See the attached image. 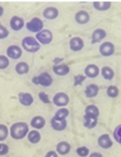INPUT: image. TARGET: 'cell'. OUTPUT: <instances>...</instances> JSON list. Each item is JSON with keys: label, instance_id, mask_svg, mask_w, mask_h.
Segmentation results:
<instances>
[{"label": "cell", "instance_id": "cell-1", "mask_svg": "<svg viewBox=\"0 0 121 157\" xmlns=\"http://www.w3.org/2000/svg\"><path fill=\"white\" fill-rule=\"evenodd\" d=\"M29 133V127L25 122H17L10 127V136L14 140H21Z\"/></svg>", "mask_w": 121, "mask_h": 157}, {"label": "cell", "instance_id": "cell-2", "mask_svg": "<svg viewBox=\"0 0 121 157\" xmlns=\"http://www.w3.org/2000/svg\"><path fill=\"white\" fill-rule=\"evenodd\" d=\"M21 46L25 51L30 53H35L41 48V44L32 36H26L21 40Z\"/></svg>", "mask_w": 121, "mask_h": 157}, {"label": "cell", "instance_id": "cell-3", "mask_svg": "<svg viewBox=\"0 0 121 157\" xmlns=\"http://www.w3.org/2000/svg\"><path fill=\"white\" fill-rule=\"evenodd\" d=\"M32 82L35 85H41L43 87H49L53 83V78L47 72H43L36 77H34Z\"/></svg>", "mask_w": 121, "mask_h": 157}, {"label": "cell", "instance_id": "cell-4", "mask_svg": "<svg viewBox=\"0 0 121 157\" xmlns=\"http://www.w3.org/2000/svg\"><path fill=\"white\" fill-rule=\"evenodd\" d=\"M26 29L31 32L33 33H38L43 30V27H44V23H43L42 20L41 18H38V17H35V18H32V20L28 21L25 25Z\"/></svg>", "mask_w": 121, "mask_h": 157}, {"label": "cell", "instance_id": "cell-5", "mask_svg": "<svg viewBox=\"0 0 121 157\" xmlns=\"http://www.w3.org/2000/svg\"><path fill=\"white\" fill-rule=\"evenodd\" d=\"M37 41L41 44H48L53 40V33L49 29H43L41 32L36 34L35 36Z\"/></svg>", "mask_w": 121, "mask_h": 157}, {"label": "cell", "instance_id": "cell-6", "mask_svg": "<svg viewBox=\"0 0 121 157\" xmlns=\"http://www.w3.org/2000/svg\"><path fill=\"white\" fill-rule=\"evenodd\" d=\"M70 101L68 95L64 92H58L53 97V103L57 107H64Z\"/></svg>", "mask_w": 121, "mask_h": 157}, {"label": "cell", "instance_id": "cell-7", "mask_svg": "<svg viewBox=\"0 0 121 157\" xmlns=\"http://www.w3.org/2000/svg\"><path fill=\"white\" fill-rule=\"evenodd\" d=\"M99 52L100 55L104 57L111 56L115 52L114 44L110 41H105L100 45Z\"/></svg>", "mask_w": 121, "mask_h": 157}, {"label": "cell", "instance_id": "cell-8", "mask_svg": "<svg viewBox=\"0 0 121 157\" xmlns=\"http://www.w3.org/2000/svg\"><path fill=\"white\" fill-rule=\"evenodd\" d=\"M6 55L9 58L13 60L19 59L22 55V50L19 46L13 44V45H10L8 47L7 50H6Z\"/></svg>", "mask_w": 121, "mask_h": 157}, {"label": "cell", "instance_id": "cell-9", "mask_svg": "<svg viewBox=\"0 0 121 157\" xmlns=\"http://www.w3.org/2000/svg\"><path fill=\"white\" fill-rule=\"evenodd\" d=\"M69 44H70V50L73 52H79V51L82 50L83 48L84 47V40L78 36L70 38Z\"/></svg>", "mask_w": 121, "mask_h": 157}, {"label": "cell", "instance_id": "cell-10", "mask_svg": "<svg viewBox=\"0 0 121 157\" xmlns=\"http://www.w3.org/2000/svg\"><path fill=\"white\" fill-rule=\"evenodd\" d=\"M9 25H10L11 29L13 31L18 32L20 31L25 25V21L22 18L17 15H14L11 18L10 21H9Z\"/></svg>", "mask_w": 121, "mask_h": 157}, {"label": "cell", "instance_id": "cell-11", "mask_svg": "<svg viewBox=\"0 0 121 157\" xmlns=\"http://www.w3.org/2000/svg\"><path fill=\"white\" fill-rule=\"evenodd\" d=\"M18 101L20 104L25 107H29L34 102V98L30 93L27 92H19L18 93Z\"/></svg>", "mask_w": 121, "mask_h": 157}, {"label": "cell", "instance_id": "cell-12", "mask_svg": "<svg viewBox=\"0 0 121 157\" xmlns=\"http://www.w3.org/2000/svg\"><path fill=\"white\" fill-rule=\"evenodd\" d=\"M51 127L56 131H62L67 127V121L53 117L51 121Z\"/></svg>", "mask_w": 121, "mask_h": 157}, {"label": "cell", "instance_id": "cell-13", "mask_svg": "<svg viewBox=\"0 0 121 157\" xmlns=\"http://www.w3.org/2000/svg\"><path fill=\"white\" fill-rule=\"evenodd\" d=\"M107 36V32L103 29H96L93 32L91 35V44H96L102 41Z\"/></svg>", "mask_w": 121, "mask_h": 157}, {"label": "cell", "instance_id": "cell-14", "mask_svg": "<svg viewBox=\"0 0 121 157\" xmlns=\"http://www.w3.org/2000/svg\"><path fill=\"white\" fill-rule=\"evenodd\" d=\"M98 145L103 149H107L110 148V147L113 146V141L110 139V136H109L107 133H105V134H102L101 136H99L97 140Z\"/></svg>", "mask_w": 121, "mask_h": 157}, {"label": "cell", "instance_id": "cell-15", "mask_svg": "<svg viewBox=\"0 0 121 157\" xmlns=\"http://www.w3.org/2000/svg\"><path fill=\"white\" fill-rule=\"evenodd\" d=\"M59 15V11L57 8L53 7V6H49V7L45 8L43 11V16L46 19L53 20L55 19Z\"/></svg>", "mask_w": 121, "mask_h": 157}, {"label": "cell", "instance_id": "cell-16", "mask_svg": "<svg viewBox=\"0 0 121 157\" xmlns=\"http://www.w3.org/2000/svg\"><path fill=\"white\" fill-rule=\"evenodd\" d=\"M75 21L80 25H84L90 21V15L85 10H80L75 14Z\"/></svg>", "mask_w": 121, "mask_h": 157}, {"label": "cell", "instance_id": "cell-17", "mask_svg": "<svg viewBox=\"0 0 121 157\" xmlns=\"http://www.w3.org/2000/svg\"><path fill=\"white\" fill-rule=\"evenodd\" d=\"M70 149H71V147L67 141H61L56 146L57 153L61 155V156L68 154L69 152L70 151Z\"/></svg>", "mask_w": 121, "mask_h": 157}, {"label": "cell", "instance_id": "cell-18", "mask_svg": "<svg viewBox=\"0 0 121 157\" xmlns=\"http://www.w3.org/2000/svg\"><path fill=\"white\" fill-rule=\"evenodd\" d=\"M100 72V69L97 65L93 64H88L84 69V74L86 77H88L90 78H94L98 76Z\"/></svg>", "mask_w": 121, "mask_h": 157}, {"label": "cell", "instance_id": "cell-19", "mask_svg": "<svg viewBox=\"0 0 121 157\" xmlns=\"http://www.w3.org/2000/svg\"><path fill=\"white\" fill-rule=\"evenodd\" d=\"M46 121L43 117L41 116H35L32 119L30 122L31 127H33L36 130H41L45 126Z\"/></svg>", "mask_w": 121, "mask_h": 157}, {"label": "cell", "instance_id": "cell-20", "mask_svg": "<svg viewBox=\"0 0 121 157\" xmlns=\"http://www.w3.org/2000/svg\"><path fill=\"white\" fill-rule=\"evenodd\" d=\"M53 72L58 76H65L70 72V67L66 64H58L53 66Z\"/></svg>", "mask_w": 121, "mask_h": 157}, {"label": "cell", "instance_id": "cell-21", "mask_svg": "<svg viewBox=\"0 0 121 157\" xmlns=\"http://www.w3.org/2000/svg\"><path fill=\"white\" fill-rule=\"evenodd\" d=\"M85 94L87 98H95L96 95L98 94L99 92V87L96 84H90L86 87L85 89Z\"/></svg>", "mask_w": 121, "mask_h": 157}, {"label": "cell", "instance_id": "cell-22", "mask_svg": "<svg viewBox=\"0 0 121 157\" xmlns=\"http://www.w3.org/2000/svg\"><path fill=\"white\" fill-rule=\"evenodd\" d=\"M27 136L28 141L32 144H38V143L41 141V133H40L37 130H31V131H29V133H28Z\"/></svg>", "mask_w": 121, "mask_h": 157}, {"label": "cell", "instance_id": "cell-23", "mask_svg": "<svg viewBox=\"0 0 121 157\" xmlns=\"http://www.w3.org/2000/svg\"><path fill=\"white\" fill-rule=\"evenodd\" d=\"M100 114V110L96 105L90 104L86 107L85 110H84V115L89 117H93L98 118Z\"/></svg>", "mask_w": 121, "mask_h": 157}, {"label": "cell", "instance_id": "cell-24", "mask_svg": "<svg viewBox=\"0 0 121 157\" xmlns=\"http://www.w3.org/2000/svg\"><path fill=\"white\" fill-rule=\"evenodd\" d=\"M15 71L19 75L28 74L29 71V65L25 61H20L15 65Z\"/></svg>", "mask_w": 121, "mask_h": 157}, {"label": "cell", "instance_id": "cell-25", "mask_svg": "<svg viewBox=\"0 0 121 157\" xmlns=\"http://www.w3.org/2000/svg\"><path fill=\"white\" fill-rule=\"evenodd\" d=\"M97 124V118L89 117L84 115V126L87 129H93Z\"/></svg>", "mask_w": 121, "mask_h": 157}, {"label": "cell", "instance_id": "cell-26", "mask_svg": "<svg viewBox=\"0 0 121 157\" xmlns=\"http://www.w3.org/2000/svg\"><path fill=\"white\" fill-rule=\"evenodd\" d=\"M101 74L104 78L107 81H111L114 78V71L109 66H104L101 69Z\"/></svg>", "mask_w": 121, "mask_h": 157}, {"label": "cell", "instance_id": "cell-27", "mask_svg": "<svg viewBox=\"0 0 121 157\" xmlns=\"http://www.w3.org/2000/svg\"><path fill=\"white\" fill-rule=\"evenodd\" d=\"M93 8L98 11H107L111 6L110 2H93Z\"/></svg>", "mask_w": 121, "mask_h": 157}, {"label": "cell", "instance_id": "cell-28", "mask_svg": "<svg viewBox=\"0 0 121 157\" xmlns=\"http://www.w3.org/2000/svg\"><path fill=\"white\" fill-rule=\"evenodd\" d=\"M119 89L116 86L114 85H110L107 87V96L110 97V98H115L119 95Z\"/></svg>", "mask_w": 121, "mask_h": 157}, {"label": "cell", "instance_id": "cell-29", "mask_svg": "<svg viewBox=\"0 0 121 157\" xmlns=\"http://www.w3.org/2000/svg\"><path fill=\"white\" fill-rule=\"evenodd\" d=\"M69 115V110L67 108H61L59 110H58L56 111V113H55V117L59 118V119H63L66 120V118L68 117Z\"/></svg>", "mask_w": 121, "mask_h": 157}, {"label": "cell", "instance_id": "cell-30", "mask_svg": "<svg viewBox=\"0 0 121 157\" xmlns=\"http://www.w3.org/2000/svg\"><path fill=\"white\" fill-rule=\"evenodd\" d=\"M9 129L5 124H0V141H4L9 136Z\"/></svg>", "mask_w": 121, "mask_h": 157}, {"label": "cell", "instance_id": "cell-31", "mask_svg": "<svg viewBox=\"0 0 121 157\" xmlns=\"http://www.w3.org/2000/svg\"><path fill=\"white\" fill-rule=\"evenodd\" d=\"M9 59L6 55H0V70L7 68L9 65Z\"/></svg>", "mask_w": 121, "mask_h": 157}, {"label": "cell", "instance_id": "cell-32", "mask_svg": "<svg viewBox=\"0 0 121 157\" xmlns=\"http://www.w3.org/2000/svg\"><path fill=\"white\" fill-rule=\"evenodd\" d=\"M77 154L81 157H86L90 153V150L86 147H81L76 150Z\"/></svg>", "mask_w": 121, "mask_h": 157}, {"label": "cell", "instance_id": "cell-33", "mask_svg": "<svg viewBox=\"0 0 121 157\" xmlns=\"http://www.w3.org/2000/svg\"><path fill=\"white\" fill-rule=\"evenodd\" d=\"M86 78L87 77L85 76V75H76V76H74V86H78V85H81L82 84V83L84 82V81H85Z\"/></svg>", "mask_w": 121, "mask_h": 157}, {"label": "cell", "instance_id": "cell-34", "mask_svg": "<svg viewBox=\"0 0 121 157\" xmlns=\"http://www.w3.org/2000/svg\"><path fill=\"white\" fill-rule=\"evenodd\" d=\"M113 137L116 141L121 144V124L118 125L113 131Z\"/></svg>", "mask_w": 121, "mask_h": 157}, {"label": "cell", "instance_id": "cell-35", "mask_svg": "<svg viewBox=\"0 0 121 157\" xmlns=\"http://www.w3.org/2000/svg\"><path fill=\"white\" fill-rule=\"evenodd\" d=\"M38 98H39L40 101L42 103H44V104H50L51 103V101L49 99V97L48 95H47V94H46L45 92L44 91L39 92V94H38Z\"/></svg>", "mask_w": 121, "mask_h": 157}, {"label": "cell", "instance_id": "cell-36", "mask_svg": "<svg viewBox=\"0 0 121 157\" xmlns=\"http://www.w3.org/2000/svg\"><path fill=\"white\" fill-rule=\"evenodd\" d=\"M9 32L8 29L4 25L0 24V39H5L9 36Z\"/></svg>", "mask_w": 121, "mask_h": 157}, {"label": "cell", "instance_id": "cell-37", "mask_svg": "<svg viewBox=\"0 0 121 157\" xmlns=\"http://www.w3.org/2000/svg\"><path fill=\"white\" fill-rule=\"evenodd\" d=\"M9 146L6 144L0 143V156H5L9 153Z\"/></svg>", "mask_w": 121, "mask_h": 157}, {"label": "cell", "instance_id": "cell-38", "mask_svg": "<svg viewBox=\"0 0 121 157\" xmlns=\"http://www.w3.org/2000/svg\"><path fill=\"white\" fill-rule=\"evenodd\" d=\"M44 157H58V155L57 152L54 151V150H50L46 153Z\"/></svg>", "mask_w": 121, "mask_h": 157}, {"label": "cell", "instance_id": "cell-39", "mask_svg": "<svg viewBox=\"0 0 121 157\" xmlns=\"http://www.w3.org/2000/svg\"><path fill=\"white\" fill-rule=\"evenodd\" d=\"M62 61H64V58H55V59L53 60V62L55 63V65H58V64H59L60 62H61Z\"/></svg>", "mask_w": 121, "mask_h": 157}, {"label": "cell", "instance_id": "cell-40", "mask_svg": "<svg viewBox=\"0 0 121 157\" xmlns=\"http://www.w3.org/2000/svg\"><path fill=\"white\" fill-rule=\"evenodd\" d=\"M89 157H103V155L100 153L94 152V153H92Z\"/></svg>", "mask_w": 121, "mask_h": 157}, {"label": "cell", "instance_id": "cell-41", "mask_svg": "<svg viewBox=\"0 0 121 157\" xmlns=\"http://www.w3.org/2000/svg\"><path fill=\"white\" fill-rule=\"evenodd\" d=\"M3 14H4V8L0 6V17L2 16Z\"/></svg>", "mask_w": 121, "mask_h": 157}]
</instances>
